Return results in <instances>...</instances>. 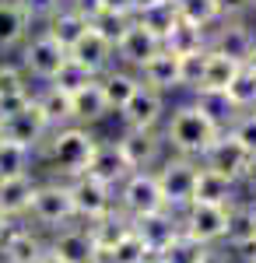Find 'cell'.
I'll use <instances>...</instances> for the list:
<instances>
[{
  "instance_id": "36",
  "label": "cell",
  "mask_w": 256,
  "mask_h": 263,
  "mask_svg": "<svg viewBox=\"0 0 256 263\" xmlns=\"http://www.w3.org/2000/svg\"><path fill=\"white\" fill-rule=\"evenodd\" d=\"M176 11H179V21H190V25L207 28V32L221 21L214 0H176Z\"/></svg>"
},
{
  "instance_id": "17",
  "label": "cell",
  "mask_w": 256,
  "mask_h": 263,
  "mask_svg": "<svg viewBox=\"0 0 256 263\" xmlns=\"http://www.w3.org/2000/svg\"><path fill=\"white\" fill-rule=\"evenodd\" d=\"M116 144L123 151V158H126V165H130V172L155 168L161 162V147H165L158 130H123Z\"/></svg>"
},
{
  "instance_id": "11",
  "label": "cell",
  "mask_w": 256,
  "mask_h": 263,
  "mask_svg": "<svg viewBox=\"0 0 256 263\" xmlns=\"http://www.w3.org/2000/svg\"><path fill=\"white\" fill-rule=\"evenodd\" d=\"M67 182H70V200H74V218L78 221L88 224L116 207L113 186L99 182L95 176H78V179H67Z\"/></svg>"
},
{
  "instance_id": "7",
  "label": "cell",
  "mask_w": 256,
  "mask_h": 263,
  "mask_svg": "<svg viewBox=\"0 0 256 263\" xmlns=\"http://www.w3.org/2000/svg\"><path fill=\"white\" fill-rule=\"evenodd\" d=\"M116 207L126 214V218H140V214H151V211H161L165 207V197L158 190L155 168H140V172H130L126 179L116 186Z\"/></svg>"
},
{
  "instance_id": "19",
  "label": "cell",
  "mask_w": 256,
  "mask_h": 263,
  "mask_svg": "<svg viewBox=\"0 0 256 263\" xmlns=\"http://www.w3.org/2000/svg\"><path fill=\"white\" fill-rule=\"evenodd\" d=\"M35 21L21 7V0H0V57L18 53L21 42L32 35Z\"/></svg>"
},
{
  "instance_id": "29",
  "label": "cell",
  "mask_w": 256,
  "mask_h": 263,
  "mask_svg": "<svg viewBox=\"0 0 256 263\" xmlns=\"http://www.w3.org/2000/svg\"><path fill=\"white\" fill-rule=\"evenodd\" d=\"M239 67H242V63L228 60V57H221L217 49H211V46H207V53H204V74H200L197 91H225V88H228V81L235 78Z\"/></svg>"
},
{
  "instance_id": "52",
  "label": "cell",
  "mask_w": 256,
  "mask_h": 263,
  "mask_svg": "<svg viewBox=\"0 0 256 263\" xmlns=\"http://www.w3.org/2000/svg\"><path fill=\"white\" fill-rule=\"evenodd\" d=\"M249 67H253V70H256V53H253V60H249Z\"/></svg>"
},
{
  "instance_id": "48",
  "label": "cell",
  "mask_w": 256,
  "mask_h": 263,
  "mask_svg": "<svg viewBox=\"0 0 256 263\" xmlns=\"http://www.w3.org/2000/svg\"><path fill=\"white\" fill-rule=\"evenodd\" d=\"M204 263H228V256H221V253H214V249H207Z\"/></svg>"
},
{
  "instance_id": "9",
  "label": "cell",
  "mask_w": 256,
  "mask_h": 263,
  "mask_svg": "<svg viewBox=\"0 0 256 263\" xmlns=\"http://www.w3.org/2000/svg\"><path fill=\"white\" fill-rule=\"evenodd\" d=\"M200 162H204V168L221 172L225 179L239 182L242 176H246V168H249V162H253V155L242 147V141H239L232 130H221V134L214 137V144L200 155Z\"/></svg>"
},
{
  "instance_id": "3",
  "label": "cell",
  "mask_w": 256,
  "mask_h": 263,
  "mask_svg": "<svg viewBox=\"0 0 256 263\" xmlns=\"http://www.w3.org/2000/svg\"><path fill=\"white\" fill-rule=\"evenodd\" d=\"M28 224L46 228V232H57L63 224H74V200H70V182L67 179H39L35 182V193H32V207H28Z\"/></svg>"
},
{
  "instance_id": "53",
  "label": "cell",
  "mask_w": 256,
  "mask_h": 263,
  "mask_svg": "<svg viewBox=\"0 0 256 263\" xmlns=\"http://www.w3.org/2000/svg\"><path fill=\"white\" fill-rule=\"evenodd\" d=\"M249 207H253V214H256V197H253V203H249Z\"/></svg>"
},
{
  "instance_id": "45",
  "label": "cell",
  "mask_w": 256,
  "mask_h": 263,
  "mask_svg": "<svg viewBox=\"0 0 256 263\" xmlns=\"http://www.w3.org/2000/svg\"><path fill=\"white\" fill-rule=\"evenodd\" d=\"M102 11L123 14V18H134V4H130V0H102Z\"/></svg>"
},
{
  "instance_id": "34",
  "label": "cell",
  "mask_w": 256,
  "mask_h": 263,
  "mask_svg": "<svg viewBox=\"0 0 256 263\" xmlns=\"http://www.w3.org/2000/svg\"><path fill=\"white\" fill-rule=\"evenodd\" d=\"M35 102H39V109L46 112V120L53 123V126L70 123V95L67 91H60L53 84H42L39 91H35Z\"/></svg>"
},
{
  "instance_id": "43",
  "label": "cell",
  "mask_w": 256,
  "mask_h": 263,
  "mask_svg": "<svg viewBox=\"0 0 256 263\" xmlns=\"http://www.w3.org/2000/svg\"><path fill=\"white\" fill-rule=\"evenodd\" d=\"M21 7L28 11V18H32V21H46L53 11L63 7V0H21Z\"/></svg>"
},
{
  "instance_id": "8",
  "label": "cell",
  "mask_w": 256,
  "mask_h": 263,
  "mask_svg": "<svg viewBox=\"0 0 256 263\" xmlns=\"http://www.w3.org/2000/svg\"><path fill=\"white\" fill-rule=\"evenodd\" d=\"M49 130H53V123L46 120V112L35 102V91H32V102L25 109H18V112H11V116L0 120V141H11V144L28 147V151H39V144L46 141Z\"/></svg>"
},
{
  "instance_id": "38",
  "label": "cell",
  "mask_w": 256,
  "mask_h": 263,
  "mask_svg": "<svg viewBox=\"0 0 256 263\" xmlns=\"http://www.w3.org/2000/svg\"><path fill=\"white\" fill-rule=\"evenodd\" d=\"M32 78L25 74V67L14 60H0V95H28Z\"/></svg>"
},
{
  "instance_id": "56",
  "label": "cell",
  "mask_w": 256,
  "mask_h": 263,
  "mask_svg": "<svg viewBox=\"0 0 256 263\" xmlns=\"http://www.w3.org/2000/svg\"><path fill=\"white\" fill-rule=\"evenodd\" d=\"M172 4H176V0H172Z\"/></svg>"
},
{
  "instance_id": "57",
  "label": "cell",
  "mask_w": 256,
  "mask_h": 263,
  "mask_svg": "<svg viewBox=\"0 0 256 263\" xmlns=\"http://www.w3.org/2000/svg\"><path fill=\"white\" fill-rule=\"evenodd\" d=\"M151 263H155V260H151Z\"/></svg>"
},
{
  "instance_id": "30",
  "label": "cell",
  "mask_w": 256,
  "mask_h": 263,
  "mask_svg": "<svg viewBox=\"0 0 256 263\" xmlns=\"http://www.w3.org/2000/svg\"><path fill=\"white\" fill-rule=\"evenodd\" d=\"M225 99L232 102L235 112L256 109V70L249 67V63H242V67L235 70V78L228 81V88H225Z\"/></svg>"
},
{
  "instance_id": "22",
  "label": "cell",
  "mask_w": 256,
  "mask_h": 263,
  "mask_svg": "<svg viewBox=\"0 0 256 263\" xmlns=\"http://www.w3.org/2000/svg\"><path fill=\"white\" fill-rule=\"evenodd\" d=\"M140 84H148V88H155V91H161V95H169V91H176V88H182V74H179V57H172V53H165V49H158L151 60L144 63L137 70Z\"/></svg>"
},
{
  "instance_id": "20",
  "label": "cell",
  "mask_w": 256,
  "mask_h": 263,
  "mask_svg": "<svg viewBox=\"0 0 256 263\" xmlns=\"http://www.w3.org/2000/svg\"><path fill=\"white\" fill-rule=\"evenodd\" d=\"M84 176H95L99 182H105V186L116 190L119 182L130 176V165H126V158H123L119 144L116 141H99V144H95L92 162H88V168H84Z\"/></svg>"
},
{
  "instance_id": "50",
  "label": "cell",
  "mask_w": 256,
  "mask_h": 263,
  "mask_svg": "<svg viewBox=\"0 0 256 263\" xmlns=\"http://www.w3.org/2000/svg\"><path fill=\"white\" fill-rule=\"evenodd\" d=\"M39 263H63V260H60V256H53V253L46 249V253H42V260H39Z\"/></svg>"
},
{
  "instance_id": "49",
  "label": "cell",
  "mask_w": 256,
  "mask_h": 263,
  "mask_svg": "<svg viewBox=\"0 0 256 263\" xmlns=\"http://www.w3.org/2000/svg\"><path fill=\"white\" fill-rule=\"evenodd\" d=\"M130 4H134V14H137V11H144V7H151V4H158V0H130Z\"/></svg>"
},
{
  "instance_id": "15",
  "label": "cell",
  "mask_w": 256,
  "mask_h": 263,
  "mask_svg": "<svg viewBox=\"0 0 256 263\" xmlns=\"http://www.w3.org/2000/svg\"><path fill=\"white\" fill-rule=\"evenodd\" d=\"M130 228L140 235V242L151 249V256L161 253V249L182 232V224H179V211H172V207H161V211H151V214L130 218Z\"/></svg>"
},
{
  "instance_id": "31",
  "label": "cell",
  "mask_w": 256,
  "mask_h": 263,
  "mask_svg": "<svg viewBox=\"0 0 256 263\" xmlns=\"http://www.w3.org/2000/svg\"><path fill=\"white\" fill-rule=\"evenodd\" d=\"M207 249H211V246H204V242H197V239H190L186 232H179L161 253H155V263H204Z\"/></svg>"
},
{
  "instance_id": "27",
  "label": "cell",
  "mask_w": 256,
  "mask_h": 263,
  "mask_svg": "<svg viewBox=\"0 0 256 263\" xmlns=\"http://www.w3.org/2000/svg\"><path fill=\"white\" fill-rule=\"evenodd\" d=\"M105 116H109V109H105V99H102L99 78L70 95V123H78V126H95V123L105 120Z\"/></svg>"
},
{
  "instance_id": "40",
  "label": "cell",
  "mask_w": 256,
  "mask_h": 263,
  "mask_svg": "<svg viewBox=\"0 0 256 263\" xmlns=\"http://www.w3.org/2000/svg\"><path fill=\"white\" fill-rule=\"evenodd\" d=\"M92 28L99 32V35H105V39L116 46V39L123 35V28L130 25V18H123V14H109V11H99V14H92Z\"/></svg>"
},
{
  "instance_id": "39",
  "label": "cell",
  "mask_w": 256,
  "mask_h": 263,
  "mask_svg": "<svg viewBox=\"0 0 256 263\" xmlns=\"http://www.w3.org/2000/svg\"><path fill=\"white\" fill-rule=\"evenodd\" d=\"M92 81H95V78H92L84 67H78V63L67 57V63L57 70V78H53L49 84H53V88H60V91H67V95H74V91H81L84 84H92Z\"/></svg>"
},
{
  "instance_id": "32",
  "label": "cell",
  "mask_w": 256,
  "mask_h": 263,
  "mask_svg": "<svg viewBox=\"0 0 256 263\" xmlns=\"http://www.w3.org/2000/svg\"><path fill=\"white\" fill-rule=\"evenodd\" d=\"M134 21H137L140 28H148L151 35L165 39V32H169V28L179 21V11H176V4H172V0H158V4H151V7L137 11V14H134Z\"/></svg>"
},
{
  "instance_id": "41",
  "label": "cell",
  "mask_w": 256,
  "mask_h": 263,
  "mask_svg": "<svg viewBox=\"0 0 256 263\" xmlns=\"http://www.w3.org/2000/svg\"><path fill=\"white\" fill-rule=\"evenodd\" d=\"M228 130L242 141V147H246L249 155H256V112H242V116H235Z\"/></svg>"
},
{
  "instance_id": "33",
  "label": "cell",
  "mask_w": 256,
  "mask_h": 263,
  "mask_svg": "<svg viewBox=\"0 0 256 263\" xmlns=\"http://www.w3.org/2000/svg\"><path fill=\"white\" fill-rule=\"evenodd\" d=\"M25 172H35V151L11 141H0V179L25 176Z\"/></svg>"
},
{
  "instance_id": "4",
  "label": "cell",
  "mask_w": 256,
  "mask_h": 263,
  "mask_svg": "<svg viewBox=\"0 0 256 263\" xmlns=\"http://www.w3.org/2000/svg\"><path fill=\"white\" fill-rule=\"evenodd\" d=\"M179 224L190 239H197L204 246H214L228 239V224H232V203H190L179 211Z\"/></svg>"
},
{
  "instance_id": "2",
  "label": "cell",
  "mask_w": 256,
  "mask_h": 263,
  "mask_svg": "<svg viewBox=\"0 0 256 263\" xmlns=\"http://www.w3.org/2000/svg\"><path fill=\"white\" fill-rule=\"evenodd\" d=\"M217 134H221V126L200 109L197 102H186V105H179L176 112L169 116L161 141L169 144L176 155H182V158H200L214 144Z\"/></svg>"
},
{
  "instance_id": "5",
  "label": "cell",
  "mask_w": 256,
  "mask_h": 263,
  "mask_svg": "<svg viewBox=\"0 0 256 263\" xmlns=\"http://www.w3.org/2000/svg\"><path fill=\"white\" fill-rule=\"evenodd\" d=\"M197 168L200 165L193 158H182V155H172V158H161L155 168V179H158V190L165 197V207L172 211H182L190 207L193 200V182H197Z\"/></svg>"
},
{
  "instance_id": "46",
  "label": "cell",
  "mask_w": 256,
  "mask_h": 263,
  "mask_svg": "<svg viewBox=\"0 0 256 263\" xmlns=\"http://www.w3.org/2000/svg\"><path fill=\"white\" fill-rule=\"evenodd\" d=\"M67 7H74V11H81L84 18H92V14H99L102 11V0H63Z\"/></svg>"
},
{
  "instance_id": "47",
  "label": "cell",
  "mask_w": 256,
  "mask_h": 263,
  "mask_svg": "<svg viewBox=\"0 0 256 263\" xmlns=\"http://www.w3.org/2000/svg\"><path fill=\"white\" fill-rule=\"evenodd\" d=\"M242 179H246V186L253 190V197H256V155H253V162H249V168H246V176H242Z\"/></svg>"
},
{
  "instance_id": "44",
  "label": "cell",
  "mask_w": 256,
  "mask_h": 263,
  "mask_svg": "<svg viewBox=\"0 0 256 263\" xmlns=\"http://www.w3.org/2000/svg\"><path fill=\"white\" fill-rule=\"evenodd\" d=\"M217 4V14L221 21H232V18H246L253 11V0H214Z\"/></svg>"
},
{
  "instance_id": "26",
  "label": "cell",
  "mask_w": 256,
  "mask_h": 263,
  "mask_svg": "<svg viewBox=\"0 0 256 263\" xmlns=\"http://www.w3.org/2000/svg\"><path fill=\"white\" fill-rule=\"evenodd\" d=\"M84 228H88L92 242H95V249H99V263H102V256H105V253H109V249L130 232V218H126L119 207H113L109 214H102V218H95V221H88Z\"/></svg>"
},
{
  "instance_id": "55",
  "label": "cell",
  "mask_w": 256,
  "mask_h": 263,
  "mask_svg": "<svg viewBox=\"0 0 256 263\" xmlns=\"http://www.w3.org/2000/svg\"><path fill=\"white\" fill-rule=\"evenodd\" d=\"M253 7H256V0H253Z\"/></svg>"
},
{
  "instance_id": "25",
  "label": "cell",
  "mask_w": 256,
  "mask_h": 263,
  "mask_svg": "<svg viewBox=\"0 0 256 263\" xmlns=\"http://www.w3.org/2000/svg\"><path fill=\"white\" fill-rule=\"evenodd\" d=\"M207 46H211V32H207V28H197V25H190V21H176V25L165 32V39H161V49L172 53V57L204 53Z\"/></svg>"
},
{
  "instance_id": "23",
  "label": "cell",
  "mask_w": 256,
  "mask_h": 263,
  "mask_svg": "<svg viewBox=\"0 0 256 263\" xmlns=\"http://www.w3.org/2000/svg\"><path fill=\"white\" fill-rule=\"evenodd\" d=\"M137 84H140V78L134 70H126V67H109L105 74H99V88H102V99H105V109L109 112H119L130 102V95L137 91Z\"/></svg>"
},
{
  "instance_id": "16",
  "label": "cell",
  "mask_w": 256,
  "mask_h": 263,
  "mask_svg": "<svg viewBox=\"0 0 256 263\" xmlns=\"http://www.w3.org/2000/svg\"><path fill=\"white\" fill-rule=\"evenodd\" d=\"M113 49H116V60L123 63L126 70H134V74H137L140 67H144V63H148L158 49H161V39H158V35H151L148 28H140L137 21L130 18V25L123 28V35L116 39V46H113Z\"/></svg>"
},
{
  "instance_id": "37",
  "label": "cell",
  "mask_w": 256,
  "mask_h": 263,
  "mask_svg": "<svg viewBox=\"0 0 256 263\" xmlns=\"http://www.w3.org/2000/svg\"><path fill=\"white\" fill-rule=\"evenodd\" d=\"M193 95H197L193 102H197V105L217 123V126H221V130H228V126H232V120L239 116L235 109H232V102L225 99V91H193Z\"/></svg>"
},
{
  "instance_id": "28",
  "label": "cell",
  "mask_w": 256,
  "mask_h": 263,
  "mask_svg": "<svg viewBox=\"0 0 256 263\" xmlns=\"http://www.w3.org/2000/svg\"><path fill=\"white\" fill-rule=\"evenodd\" d=\"M190 203H235V182L225 179L221 172H211V168H197V182H193V200Z\"/></svg>"
},
{
  "instance_id": "1",
  "label": "cell",
  "mask_w": 256,
  "mask_h": 263,
  "mask_svg": "<svg viewBox=\"0 0 256 263\" xmlns=\"http://www.w3.org/2000/svg\"><path fill=\"white\" fill-rule=\"evenodd\" d=\"M99 137L92 134V126H78V123H63L53 126L46 134V141L39 144L35 158H42V165L49 168V176L57 179H78L84 176V168L92 162Z\"/></svg>"
},
{
  "instance_id": "10",
  "label": "cell",
  "mask_w": 256,
  "mask_h": 263,
  "mask_svg": "<svg viewBox=\"0 0 256 263\" xmlns=\"http://www.w3.org/2000/svg\"><path fill=\"white\" fill-rule=\"evenodd\" d=\"M46 253V239L28 221L11 218L0 235V263H39Z\"/></svg>"
},
{
  "instance_id": "12",
  "label": "cell",
  "mask_w": 256,
  "mask_h": 263,
  "mask_svg": "<svg viewBox=\"0 0 256 263\" xmlns=\"http://www.w3.org/2000/svg\"><path fill=\"white\" fill-rule=\"evenodd\" d=\"M211 49H217L221 57H228L235 63H249L256 53V32L242 18L217 21V28L211 32Z\"/></svg>"
},
{
  "instance_id": "14",
  "label": "cell",
  "mask_w": 256,
  "mask_h": 263,
  "mask_svg": "<svg viewBox=\"0 0 256 263\" xmlns=\"http://www.w3.org/2000/svg\"><path fill=\"white\" fill-rule=\"evenodd\" d=\"M46 249L53 256H60L63 263H99V249H95L84 224H63V228H57L46 239Z\"/></svg>"
},
{
  "instance_id": "6",
  "label": "cell",
  "mask_w": 256,
  "mask_h": 263,
  "mask_svg": "<svg viewBox=\"0 0 256 263\" xmlns=\"http://www.w3.org/2000/svg\"><path fill=\"white\" fill-rule=\"evenodd\" d=\"M21 67H25V74L32 78V81H39V84H49L53 78H57V70L67 63V49L60 46L57 39H49L46 32H32L28 39L21 42Z\"/></svg>"
},
{
  "instance_id": "21",
  "label": "cell",
  "mask_w": 256,
  "mask_h": 263,
  "mask_svg": "<svg viewBox=\"0 0 256 263\" xmlns=\"http://www.w3.org/2000/svg\"><path fill=\"white\" fill-rule=\"evenodd\" d=\"M35 172H25V176H11V179H0V214L4 218H28V207H32V193H35Z\"/></svg>"
},
{
  "instance_id": "24",
  "label": "cell",
  "mask_w": 256,
  "mask_h": 263,
  "mask_svg": "<svg viewBox=\"0 0 256 263\" xmlns=\"http://www.w3.org/2000/svg\"><path fill=\"white\" fill-rule=\"evenodd\" d=\"M42 32H46L49 39H57L63 49H70V46L88 32V18H84L81 11H74V7H67V4H63L60 11H53L49 18L42 21Z\"/></svg>"
},
{
  "instance_id": "13",
  "label": "cell",
  "mask_w": 256,
  "mask_h": 263,
  "mask_svg": "<svg viewBox=\"0 0 256 263\" xmlns=\"http://www.w3.org/2000/svg\"><path fill=\"white\" fill-rule=\"evenodd\" d=\"M119 116L126 130H158V123L165 120V95L148 84H137V91L119 109Z\"/></svg>"
},
{
  "instance_id": "54",
  "label": "cell",
  "mask_w": 256,
  "mask_h": 263,
  "mask_svg": "<svg viewBox=\"0 0 256 263\" xmlns=\"http://www.w3.org/2000/svg\"><path fill=\"white\" fill-rule=\"evenodd\" d=\"M246 263H256V260H246Z\"/></svg>"
},
{
  "instance_id": "18",
  "label": "cell",
  "mask_w": 256,
  "mask_h": 263,
  "mask_svg": "<svg viewBox=\"0 0 256 263\" xmlns=\"http://www.w3.org/2000/svg\"><path fill=\"white\" fill-rule=\"evenodd\" d=\"M67 57L78 63V67H84L92 78H99V74H105V70L113 67L116 49H113V42L105 39V35H99V32L92 28V21H88V32H84V35L67 49Z\"/></svg>"
},
{
  "instance_id": "42",
  "label": "cell",
  "mask_w": 256,
  "mask_h": 263,
  "mask_svg": "<svg viewBox=\"0 0 256 263\" xmlns=\"http://www.w3.org/2000/svg\"><path fill=\"white\" fill-rule=\"evenodd\" d=\"M207 53V49H204ZM204 53H190V57H179V74H182V88L197 91L200 74H204Z\"/></svg>"
},
{
  "instance_id": "35",
  "label": "cell",
  "mask_w": 256,
  "mask_h": 263,
  "mask_svg": "<svg viewBox=\"0 0 256 263\" xmlns=\"http://www.w3.org/2000/svg\"><path fill=\"white\" fill-rule=\"evenodd\" d=\"M151 260H155L151 249L140 242V235L134 232V228H130V232H126V235H123L105 256H102V263H151Z\"/></svg>"
},
{
  "instance_id": "51",
  "label": "cell",
  "mask_w": 256,
  "mask_h": 263,
  "mask_svg": "<svg viewBox=\"0 0 256 263\" xmlns=\"http://www.w3.org/2000/svg\"><path fill=\"white\" fill-rule=\"evenodd\" d=\"M7 221H11V218H4V214H0V235H4V228H7Z\"/></svg>"
}]
</instances>
